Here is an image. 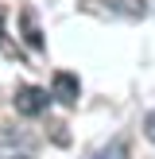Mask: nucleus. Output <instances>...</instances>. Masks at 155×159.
<instances>
[{
  "instance_id": "nucleus-1",
  "label": "nucleus",
  "mask_w": 155,
  "mask_h": 159,
  "mask_svg": "<svg viewBox=\"0 0 155 159\" xmlns=\"http://www.w3.org/2000/svg\"><path fill=\"white\" fill-rule=\"evenodd\" d=\"M82 8L105 20H144L147 16V0H85Z\"/></svg>"
},
{
  "instance_id": "nucleus-2",
  "label": "nucleus",
  "mask_w": 155,
  "mask_h": 159,
  "mask_svg": "<svg viewBox=\"0 0 155 159\" xmlns=\"http://www.w3.org/2000/svg\"><path fill=\"white\" fill-rule=\"evenodd\" d=\"M46 89H39V85H20L16 89V97H12V105H16V113L20 116H39V113H46Z\"/></svg>"
},
{
  "instance_id": "nucleus-3",
  "label": "nucleus",
  "mask_w": 155,
  "mask_h": 159,
  "mask_svg": "<svg viewBox=\"0 0 155 159\" xmlns=\"http://www.w3.org/2000/svg\"><path fill=\"white\" fill-rule=\"evenodd\" d=\"M51 97L58 101V105H78V97H82V85H78L74 74H66V70H58L51 82Z\"/></svg>"
},
{
  "instance_id": "nucleus-4",
  "label": "nucleus",
  "mask_w": 155,
  "mask_h": 159,
  "mask_svg": "<svg viewBox=\"0 0 155 159\" xmlns=\"http://www.w3.org/2000/svg\"><path fill=\"white\" fill-rule=\"evenodd\" d=\"M20 31H23V43H27L31 51H43L46 47L43 31H39V20H35V8H23L20 12Z\"/></svg>"
},
{
  "instance_id": "nucleus-5",
  "label": "nucleus",
  "mask_w": 155,
  "mask_h": 159,
  "mask_svg": "<svg viewBox=\"0 0 155 159\" xmlns=\"http://www.w3.org/2000/svg\"><path fill=\"white\" fill-rule=\"evenodd\" d=\"M93 159H132V148H128V140H124V136H116V140H108Z\"/></svg>"
},
{
  "instance_id": "nucleus-6",
  "label": "nucleus",
  "mask_w": 155,
  "mask_h": 159,
  "mask_svg": "<svg viewBox=\"0 0 155 159\" xmlns=\"http://www.w3.org/2000/svg\"><path fill=\"white\" fill-rule=\"evenodd\" d=\"M144 136H147V140L155 144V109L147 113V120H144Z\"/></svg>"
},
{
  "instance_id": "nucleus-7",
  "label": "nucleus",
  "mask_w": 155,
  "mask_h": 159,
  "mask_svg": "<svg viewBox=\"0 0 155 159\" xmlns=\"http://www.w3.org/2000/svg\"><path fill=\"white\" fill-rule=\"evenodd\" d=\"M0 159H31V152H23V148L16 152V148H12V152H0Z\"/></svg>"
}]
</instances>
